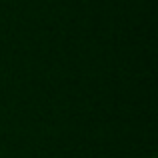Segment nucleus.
<instances>
[{
    "instance_id": "1",
    "label": "nucleus",
    "mask_w": 158,
    "mask_h": 158,
    "mask_svg": "<svg viewBox=\"0 0 158 158\" xmlns=\"http://www.w3.org/2000/svg\"><path fill=\"white\" fill-rule=\"evenodd\" d=\"M150 158H156V156H150Z\"/></svg>"
}]
</instances>
